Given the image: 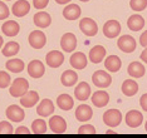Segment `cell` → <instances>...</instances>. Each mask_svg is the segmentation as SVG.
I'll return each mask as SVG.
<instances>
[{"instance_id":"obj_31","label":"cell","mask_w":147,"mask_h":138,"mask_svg":"<svg viewBox=\"0 0 147 138\" xmlns=\"http://www.w3.org/2000/svg\"><path fill=\"white\" fill-rule=\"evenodd\" d=\"M6 69L9 70V72H13V73H20L23 72V69H24V62H23L22 59H11L9 60V62H6Z\"/></svg>"},{"instance_id":"obj_27","label":"cell","mask_w":147,"mask_h":138,"mask_svg":"<svg viewBox=\"0 0 147 138\" xmlns=\"http://www.w3.org/2000/svg\"><path fill=\"white\" fill-rule=\"evenodd\" d=\"M127 73L133 78H141L145 75V67L140 62H132L127 68Z\"/></svg>"},{"instance_id":"obj_24","label":"cell","mask_w":147,"mask_h":138,"mask_svg":"<svg viewBox=\"0 0 147 138\" xmlns=\"http://www.w3.org/2000/svg\"><path fill=\"white\" fill-rule=\"evenodd\" d=\"M33 20H34V24L36 26H39V28H48L52 23L51 15L45 11L36 13V14L34 15V18H33Z\"/></svg>"},{"instance_id":"obj_2","label":"cell","mask_w":147,"mask_h":138,"mask_svg":"<svg viewBox=\"0 0 147 138\" xmlns=\"http://www.w3.org/2000/svg\"><path fill=\"white\" fill-rule=\"evenodd\" d=\"M92 82L98 88H107L112 83L111 74H108L107 72H103V70H97L92 75Z\"/></svg>"},{"instance_id":"obj_8","label":"cell","mask_w":147,"mask_h":138,"mask_svg":"<svg viewBox=\"0 0 147 138\" xmlns=\"http://www.w3.org/2000/svg\"><path fill=\"white\" fill-rule=\"evenodd\" d=\"M117 46L125 53H132L136 49V42L131 35H122L117 40Z\"/></svg>"},{"instance_id":"obj_32","label":"cell","mask_w":147,"mask_h":138,"mask_svg":"<svg viewBox=\"0 0 147 138\" xmlns=\"http://www.w3.org/2000/svg\"><path fill=\"white\" fill-rule=\"evenodd\" d=\"M19 49H20V46H19V44L16 42H9V43H6L5 46L3 48V55L13 57L19 52Z\"/></svg>"},{"instance_id":"obj_21","label":"cell","mask_w":147,"mask_h":138,"mask_svg":"<svg viewBox=\"0 0 147 138\" xmlns=\"http://www.w3.org/2000/svg\"><path fill=\"white\" fill-rule=\"evenodd\" d=\"M81 13H82V10L77 4H69L63 10V16L67 20H76L81 16Z\"/></svg>"},{"instance_id":"obj_42","label":"cell","mask_w":147,"mask_h":138,"mask_svg":"<svg viewBox=\"0 0 147 138\" xmlns=\"http://www.w3.org/2000/svg\"><path fill=\"white\" fill-rule=\"evenodd\" d=\"M14 133H16V134H29L30 131L26 128V127H19V128H16V131Z\"/></svg>"},{"instance_id":"obj_9","label":"cell","mask_w":147,"mask_h":138,"mask_svg":"<svg viewBox=\"0 0 147 138\" xmlns=\"http://www.w3.org/2000/svg\"><path fill=\"white\" fill-rule=\"evenodd\" d=\"M5 114L11 122H22L25 117L24 110H23L19 106H16V104H13V106L8 107Z\"/></svg>"},{"instance_id":"obj_43","label":"cell","mask_w":147,"mask_h":138,"mask_svg":"<svg viewBox=\"0 0 147 138\" xmlns=\"http://www.w3.org/2000/svg\"><path fill=\"white\" fill-rule=\"evenodd\" d=\"M141 60L142 62L147 63V48H145V50L141 53Z\"/></svg>"},{"instance_id":"obj_22","label":"cell","mask_w":147,"mask_h":138,"mask_svg":"<svg viewBox=\"0 0 147 138\" xmlns=\"http://www.w3.org/2000/svg\"><path fill=\"white\" fill-rule=\"evenodd\" d=\"M127 26L132 30V32H138L145 26V19L138 14H133L127 20Z\"/></svg>"},{"instance_id":"obj_26","label":"cell","mask_w":147,"mask_h":138,"mask_svg":"<svg viewBox=\"0 0 147 138\" xmlns=\"http://www.w3.org/2000/svg\"><path fill=\"white\" fill-rule=\"evenodd\" d=\"M61 82L64 87H73L78 82V75L73 70H65V72H63L61 77Z\"/></svg>"},{"instance_id":"obj_47","label":"cell","mask_w":147,"mask_h":138,"mask_svg":"<svg viewBox=\"0 0 147 138\" xmlns=\"http://www.w3.org/2000/svg\"><path fill=\"white\" fill-rule=\"evenodd\" d=\"M145 128H146V132H147V122H146V124H145Z\"/></svg>"},{"instance_id":"obj_11","label":"cell","mask_w":147,"mask_h":138,"mask_svg":"<svg viewBox=\"0 0 147 138\" xmlns=\"http://www.w3.org/2000/svg\"><path fill=\"white\" fill-rule=\"evenodd\" d=\"M61 46H62V49L64 50V52H68V53L73 52V50L76 49V46H77L76 35L72 34V33H65V34L62 36V39H61Z\"/></svg>"},{"instance_id":"obj_45","label":"cell","mask_w":147,"mask_h":138,"mask_svg":"<svg viewBox=\"0 0 147 138\" xmlns=\"http://www.w3.org/2000/svg\"><path fill=\"white\" fill-rule=\"evenodd\" d=\"M3 42H4V40H3V38L0 36V48H1V45H3Z\"/></svg>"},{"instance_id":"obj_17","label":"cell","mask_w":147,"mask_h":138,"mask_svg":"<svg viewBox=\"0 0 147 138\" xmlns=\"http://www.w3.org/2000/svg\"><path fill=\"white\" fill-rule=\"evenodd\" d=\"M93 116V110L87 104H81L78 108L76 109V118L79 120V122H87L92 118Z\"/></svg>"},{"instance_id":"obj_20","label":"cell","mask_w":147,"mask_h":138,"mask_svg":"<svg viewBox=\"0 0 147 138\" xmlns=\"http://www.w3.org/2000/svg\"><path fill=\"white\" fill-rule=\"evenodd\" d=\"M53 112H54V104L51 99H43L36 107V113L42 117H49Z\"/></svg>"},{"instance_id":"obj_35","label":"cell","mask_w":147,"mask_h":138,"mask_svg":"<svg viewBox=\"0 0 147 138\" xmlns=\"http://www.w3.org/2000/svg\"><path fill=\"white\" fill-rule=\"evenodd\" d=\"M10 75L6 72H1L0 70V88H6L10 85Z\"/></svg>"},{"instance_id":"obj_34","label":"cell","mask_w":147,"mask_h":138,"mask_svg":"<svg viewBox=\"0 0 147 138\" xmlns=\"http://www.w3.org/2000/svg\"><path fill=\"white\" fill-rule=\"evenodd\" d=\"M129 6L135 11H142L147 8V0H131Z\"/></svg>"},{"instance_id":"obj_19","label":"cell","mask_w":147,"mask_h":138,"mask_svg":"<svg viewBox=\"0 0 147 138\" xmlns=\"http://www.w3.org/2000/svg\"><path fill=\"white\" fill-rule=\"evenodd\" d=\"M109 102V94L105 92V90H98V92H94L92 96V103L94 104L98 108H102V107L107 106Z\"/></svg>"},{"instance_id":"obj_39","label":"cell","mask_w":147,"mask_h":138,"mask_svg":"<svg viewBox=\"0 0 147 138\" xmlns=\"http://www.w3.org/2000/svg\"><path fill=\"white\" fill-rule=\"evenodd\" d=\"M49 0H33V5H34L35 9H44L47 5H48Z\"/></svg>"},{"instance_id":"obj_15","label":"cell","mask_w":147,"mask_h":138,"mask_svg":"<svg viewBox=\"0 0 147 138\" xmlns=\"http://www.w3.org/2000/svg\"><path fill=\"white\" fill-rule=\"evenodd\" d=\"M30 10V4H29L26 0H19V1H15L14 5L11 8V11L15 16H25Z\"/></svg>"},{"instance_id":"obj_16","label":"cell","mask_w":147,"mask_h":138,"mask_svg":"<svg viewBox=\"0 0 147 138\" xmlns=\"http://www.w3.org/2000/svg\"><path fill=\"white\" fill-rule=\"evenodd\" d=\"M38 102H39V94L34 92V90H30V92L28 90L24 96L20 97V104L25 108H32Z\"/></svg>"},{"instance_id":"obj_13","label":"cell","mask_w":147,"mask_h":138,"mask_svg":"<svg viewBox=\"0 0 147 138\" xmlns=\"http://www.w3.org/2000/svg\"><path fill=\"white\" fill-rule=\"evenodd\" d=\"M142 120H143V116L138 110H129V112L126 114V123H127V126L131 127V128L140 127Z\"/></svg>"},{"instance_id":"obj_1","label":"cell","mask_w":147,"mask_h":138,"mask_svg":"<svg viewBox=\"0 0 147 138\" xmlns=\"http://www.w3.org/2000/svg\"><path fill=\"white\" fill-rule=\"evenodd\" d=\"M28 89H29L28 80L24 78H16L14 82L11 83L9 92H10V94L13 97H15V98H20V97H23L28 92Z\"/></svg>"},{"instance_id":"obj_28","label":"cell","mask_w":147,"mask_h":138,"mask_svg":"<svg viewBox=\"0 0 147 138\" xmlns=\"http://www.w3.org/2000/svg\"><path fill=\"white\" fill-rule=\"evenodd\" d=\"M1 30L5 35L8 36H15L20 30V26L16 22H13V20H9V22H5L1 26Z\"/></svg>"},{"instance_id":"obj_18","label":"cell","mask_w":147,"mask_h":138,"mask_svg":"<svg viewBox=\"0 0 147 138\" xmlns=\"http://www.w3.org/2000/svg\"><path fill=\"white\" fill-rule=\"evenodd\" d=\"M69 63L74 69H84L87 67V57L81 52L73 53L71 59H69Z\"/></svg>"},{"instance_id":"obj_29","label":"cell","mask_w":147,"mask_h":138,"mask_svg":"<svg viewBox=\"0 0 147 138\" xmlns=\"http://www.w3.org/2000/svg\"><path fill=\"white\" fill-rule=\"evenodd\" d=\"M122 92L127 97H133L138 92V84L132 79H127L122 84Z\"/></svg>"},{"instance_id":"obj_10","label":"cell","mask_w":147,"mask_h":138,"mask_svg":"<svg viewBox=\"0 0 147 138\" xmlns=\"http://www.w3.org/2000/svg\"><path fill=\"white\" fill-rule=\"evenodd\" d=\"M45 72V68H44V64L40 62V60H33V62L29 63L28 65V74L32 77V78H40L43 77V74Z\"/></svg>"},{"instance_id":"obj_23","label":"cell","mask_w":147,"mask_h":138,"mask_svg":"<svg viewBox=\"0 0 147 138\" xmlns=\"http://www.w3.org/2000/svg\"><path fill=\"white\" fill-rule=\"evenodd\" d=\"M105 67L108 72L115 73V72H118V70L121 69L122 62L117 55H109V57H107L106 60H105Z\"/></svg>"},{"instance_id":"obj_44","label":"cell","mask_w":147,"mask_h":138,"mask_svg":"<svg viewBox=\"0 0 147 138\" xmlns=\"http://www.w3.org/2000/svg\"><path fill=\"white\" fill-rule=\"evenodd\" d=\"M58 4H67V3H69V1H72V0H55Z\"/></svg>"},{"instance_id":"obj_7","label":"cell","mask_w":147,"mask_h":138,"mask_svg":"<svg viewBox=\"0 0 147 138\" xmlns=\"http://www.w3.org/2000/svg\"><path fill=\"white\" fill-rule=\"evenodd\" d=\"M119 33H121V24L117 20H108L103 26V34L109 39L118 36Z\"/></svg>"},{"instance_id":"obj_4","label":"cell","mask_w":147,"mask_h":138,"mask_svg":"<svg viewBox=\"0 0 147 138\" xmlns=\"http://www.w3.org/2000/svg\"><path fill=\"white\" fill-rule=\"evenodd\" d=\"M122 120V114L118 109H108L103 114V122L108 127H117Z\"/></svg>"},{"instance_id":"obj_33","label":"cell","mask_w":147,"mask_h":138,"mask_svg":"<svg viewBox=\"0 0 147 138\" xmlns=\"http://www.w3.org/2000/svg\"><path fill=\"white\" fill-rule=\"evenodd\" d=\"M32 131L35 134H43L47 132V123L43 119H35L32 123Z\"/></svg>"},{"instance_id":"obj_37","label":"cell","mask_w":147,"mask_h":138,"mask_svg":"<svg viewBox=\"0 0 147 138\" xmlns=\"http://www.w3.org/2000/svg\"><path fill=\"white\" fill-rule=\"evenodd\" d=\"M78 133L79 134H94L96 129H94V127L93 126H91V124H84V126L79 127Z\"/></svg>"},{"instance_id":"obj_40","label":"cell","mask_w":147,"mask_h":138,"mask_svg":"<svg viewBox=\"0 0 147 138\" xmlns=\"http://www.w3.org/2000/svg\"><path fill=\"white\" fill-rule=\"evenodd\" d=\"M140 44L142 46H145V48H147V30L143 32L141 34V36H140Z\"/></svg>"},{"instance_id":"obj_3","label":"cell","mask_w":147,"mask_h":138,"mask_svg":"<svg viewBox=\"0 0 147 138\" xmlns=\"http://www.w3.org/2000/svg\"><path fill=\"white\" fill-rule=\"evenodd\" d=\"M28 40H29V44H30L32 48L42 49L47 43V36L40 30H34V32H32L30 34H29Z\"/></svg>"},{"instance_id":"obj_5","label":"cell","mask_w":147,"mask_h":138,"mask_svg":"<svg viewBox=\"0 0 147 138\" xmlns=\"http://www.w3.org/2000/svg\"><path fill=\"white\" fill-rule=\"evenodd\" d=\"M79 29L87 36H94L97 34V32H98V26H97L96 22L91 18H83L79 22Z\"/></svg>"},{"instance_id":"obj_25","label":"cell","mask_w":147,"mask_h":138,"mask_svg":"<svg viewBox=\"0 0 147 138\" xmlns=\"http://www.w3.org/2000/svg\"><path fill=\"white\" fill-rule=\"evenodd\" d=\"M105 57H106V49L103 48L102 45L93 46L91 49V52H89V59H91V62L94 63V64L101 63Z\"/></svg>"},{"instance_id":"obj_48","label":"cell","mask_w":147,"mask_h":138,"mask_svg":"<svg viewBox=\"0 0 147 138\" xmlns=\"http://www.w3.org/2000/svg\"><path fill=\"white\" fill-rule=\"evenodd\" d=\"M81 1H89V0H81Z\"/></svg>"},{"instance_id":"obj_46","label":"cell","mask_w":147,"mask_h":138,"mask_svg":"<svg viewBox=\"0 0 147 138\" xmlns=\"http://www.w3.org/2000/svg\"><path fill=\"white\" fill-rule=\"evenodd\" d=\"M107 134H111V133H115V132H112V131L111 129H109V131H107V132H106Z\"/></svg>"},{"instance_id":"obj_38","label":"cell","mask_w":147,"mask_h":138,"mask_svg":"<svg viewBox=\"0 0 147 138\" xmlns=\"http://www.w3.org/2000/svg\"><path fill=\"white\" fill-rule=\"evenodd\" d=\"M9 16V8L5 3L0 1V20H4Z\"/></svg>"},{"instance_id":"obj_30","label":"cell","mask_w":147,"mask_h":138,"mask_svg":"<svg viewBox=\"0 0 147 138\" xmlns=\"http://www.w3.org/2000/svg\"><path fill=\"white\" fill-rule=\"evenodd\" d=\"M57 104L58 107L63 110H71L74 106V102H73V98L68 94H61V96L57 98Z\"/></svg>"},{"instance_id":"obj_6","label":"cell","mask_w":147,"mask_h":138,"mask_svg":"<svg viewBox=\"0 0 147 138\" xmlns=\"http://www.w3.org/2000/svg\"><path fill=\"white\" fill-rule=\"evenodd\" d=\"M45 62L51 68H59L64 62V55H63L62 52L53 50V52H49L45 55Z\"/></svg>"},{"instance_id":"obj_41","label":"cell","mask_w":147,"mask_h":138,"mask_svg":"<svg viewBox=\"0 0 147 138\" xmlns=\"http://www.w3.org/2000/svg\"><path fill=\"white\" fill-rule=\"evenodd\" d=\"M140 104H141L142 109L145 110V112H147V93L143 94V96L141 97V99H140Z\"/></svg>"},{"instance_id":"obj_14","label":"cell","mask_w":147,"mask_h":138,"mask_svg":"<svg viewBox=\"0 0 147 138\" xmlns=\"http://www.w3.org/2000/svg\"><path fill=\"white\" fill-rule=\"evenodd\" d=\"M74 96L78 100H82V102L87 100L89 98V96H91V87H89V84L86 82H81L76 87Z\"/></svg>"},{"instance_id":"obj_12","label":"cell","mask_w":147,"mask_h":138,"mask_svg":"<svg viewBox=\"0 0 147 138\" xmlns=\"http://www.w3.org/2000/svg\"><path fill=\"white\" fill-rule=\"evenodd\" d=\"M49 127H51L53 133H64L67 129V123L64 118H62L61 116H53L51 120H49Z\"/></svg>"},{"instance_id":"obj_36","label":"cell","mask_w":147,"mask_h":138,"mask_svg":"<svg viewBox=\"0 0 147 138\" xmlns=\"http://www.w3.org/2000/svg\"><path fill=\"white\" fill-rule=\"evenodd\" d=\"M13 127L9 122H0V134H11Z\"/></svg>"}]
</instances>
